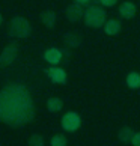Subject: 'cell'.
I'll return each mask as SVG.
<instances>
[{"instance_id": "obj_13", "label": "cell", "mask_w": 140, "mask_h": 146, "mask_svg": "<svg viewBox=\"0 0 140 146\" xmlns=\"http://www.w3.org/2000/svg\"><path fill=\"white\" fill-rule=\"evenodd\" d=\"M63 107V101L60 98H56V96H53V98H50L47 101V110L51 111V113H57L60 111Z\"/></svg>"}, {"instance_id": "obj_7", "label": "cell", "mask_w": 140, "mask_h": 146, "mask_svg": "<svg viewBox=\"0 0 140 146\" xmlns=\"http://www.w3.org/2000/svg\"><path fill=\"white\" fill-rule=\"evenodd\" d=\"M83 17H84V9L82 8V3L74 2V3H71L66 8V18L69 21L75 23V21H78L80 18H83Z\"/></svg>"}, {"instance_id": "obj_16", "label": "cell", "mask_w": 140, "mask_h": 146, "mask_svg": "<svg viewBox=\"0 0 140 146\" xmlns=\"http://www.w3.org/2000/svg\"><path fill=\"white\" fill-rule=\"evenodd\" d=\"M66 143H68V140L63 134H56V136H53L51 140H50L51 146H66Z\"/></svg>"}, {"instance_id": "obj_19", "label": "cell", "mask_w": 140, "mask_h": 146, "mask_svg": "<svg viewBox=\"0 0 140 146\" xmlns=\"http://www.w3.org/2000/svg\"><path fill=\"white\" fill-rule=\"evenodd\" d=\"M131 145L140 146V133H134V137H133V140H131Z\"/></svg>"}, {"instance_id": "obj_6", "label": "cell", "mask_w": 140, "mask_h": 146, "mask_svg": "<svg viewBox=\"0 0 140 146\" xmlns=\"http://www.w3.org/2000/svg\"><path fill=\"white\" fill-rule=\"evenodd\" d=\"M45 74H47V77L56 84H65L66 80H68V75L65 72V69L57 68V66H54V65H51L50 68H47Z\"/></svg>"}, {"instance_id": "obj_20", "label": "cell", "mask_w": 140, "mask_h": 146, "mask_svg": "<svg viewBox=\"0 0 140 146\" xmlns=\"http://www.w3.org/2000/svg\"><path fill=\"white\" fill-rule=\"evenodd\" d=\"M75 2H78V3H82V5H88L89 2H92V0H75Z\"/></svg>"}, {"instance_id": "obj_3", "label": "cell", "mask_w": 140, "mask_h": 146, "mask_svg": "<svg viewBox=\"0 0 140 146\" xmlns=\"http://www.w3.org/2000/svg\"><path fill=\"white\" fill-rule=\"evenodd\" d=\"M32 32V26L29 23V20H26L24 17H15L11 20L9 23V33L14 38H27Z\"/></svg>"}, {"instance_id": "obj_8", "label": "cell", "mask_w": 140, "mask_h": 146, "mask_svg": "<svg viewBox=\"0 0 140 146\" xmlns=\"http://www.w3.org/2000/svg\"><path fill=\"white\" fill-rule=\"evenodd\" d=\"M136 12H137V8L133 2H123L119 6V14H121V17L125 18V20H131L134 15H136Z\"/></svg>"}, {"instance_id": "obj_1", "label": "cell", "mask_w": 140, "mask_h": 146, "mask_svg": "<svg viewBox=\"0 0 140 146\" xmlns=\"http://www.w3.org/2000/svg\"><path fill=\"white\" fill-rule=\"evenodd\" d=\"M33 117V100L23 84L12 83L0 90V122L9 127H23Z\"/></svg>"}, {"instance_id": "obj_5", "label": "cell", "mask_w": 140, "mask_h": 146, "mask_svg": "<svg viewBox=\"0 0 140 146\" xmlns=\"http://www.w3.org/2000/svg\"><path fill=\"white\" fill-rule=\"evenodd\" d=\"M60 125L65 131L75 133L80 128V125H82V117H80V115H77L75 111H68L66 115L62 117Z\"/></svg>"}, {"instance_id": "obj_21", "label": "cell", "mask_w": 140, "mask_h": 146, "mask_svg": "<svg viewBox=\"0 0 140 146\" xmlns=\"http://www.w3.org/2000/svg\"><path fill=\"white\" fill-rule=\"evenodd\" d=\"M2 23H3V17H2V14H0V26H2Z\"/></svg>"}, {"instance_id": "obj_10", "label": "cell", "mask_w": 140, "mask_h": 146, "mask_svg": "<svg viewBox=\"0 0 140 146\" xmlns=\"http://www.w3.org/2000/svg\"><path fill=\"white\" fill-rule=\"evenodd\" d=\"M44 59L45 62H48L50 65H57L62 60V51L59 48H48L44 53Z\"/></svg>"}, {"instance_id": "obj_18", "label": "cell", "mask_w": 140, "mask_h": 146, "mask_svg": "<svg viewBox=\"0 0 140 146\" xmlns=\"http://www.w3.org/2000/svg\"><path fill=\"white\" fill-rule=\"evenodd\" d=\"M103 6H107V8H110V6H115V5L117 3V0H101L100 2Z\"/></svg>"}, {"instance_id": "obj_12", "label": "cell", "mask_w": 140, "mask_h": 146, "mask_svg": "<svg viewBox=\"0 0 140 146\" xmlns=\"http://www.w3.org/2000/svg\"><path fill=\"white\" fill-rule=\"evenodd\" d=\"M104 32L109 36H116L121 32V23L117 20H109L104 24Z\"/></svg>"}, {"instance_id": "obj_17", "label": "cell", "mask_w": 140, "mask_h": 146, "mask_svg": "<svg viewBox=\"0 0 140 146\" xmlns=\"http://www.w3.org/2000/svg\"><path fill=\"white\" fill-rule=\"evenodd\" d=\"M30 146H42L44 145V137L41 134H32L29 137V142H27Z\"/></svg>"}, {"instance_id": "obj_11", "label": "cell", "mask_w": 140, "mask_h": 146, "mask_svg": "<svg viewBox=\"0 0 140 146\" xmlns=\"http://www.w3.org/2000/svg\"><path fill=\"white\" fill-rule=\"evenodd\" d=\"M41 21H42V24L45 26V27H48V29H53L56 26V14L53 12V11H50V9H45L44 12L41 14Z\"/></svg>"}, {"instance_id": "obj_4", "label": "cell", "mask_w": 140, "mask_h": 146, "mask_svg": "<svg viewBox=\"0 0 140 146\" xmlns=\"http://www.w3.org/2000/svg\"><path fill=\"white\" fill-rule=\"evenodd\" d=\"M18 51H20V48H18L17 42L8 44L2 50V53H0V66H9L11 63H14V60L18 56Z\"/></svg>"}, {"instance_id": "obj_14", "label": "cell", "mask_w": 140, "mask_h": 146, "mask_svg": "<svg viewBox=\"0 0 140 146\" xmlns=\"http://www.w3.org/2000/svg\"><path fill=\"white\" fill-rule=\"evenodd\" d=\"M117 137L122 143H131V140L134 137V131L130 128V127H122L119 129V134H117Z\"/></svg>"}, {"instance_id": "obj_2", "label": "cell", "mask_w": 140, "mask_h": 146, "mask_svg": "<svg viewBox=\"0 0 140 146\" xmlns=\"http://www.w3.org/2000/svg\"><path fill=\"white\" fill-rule=\"evenodd\" d=\"M84 23L89 27L100 29L104 27L105 24V11L100 6H89L88 9H84Z\"/></svg>"}, {"instance_id": "obj_15", "label": "cell", "mask_w": 140, "mask_h": 146, "mask_svg": "<svg viewBox=\"0 0 140 146\" xmlns=\"http://www.w3.org/2000/svg\"><path fill=\"white\" fill-rule=\"evenodd\" d=\"M127 86L130 89H140V74L130 72L127 75Z\"/></svg>"}, {"instance_id": "obj_9", "label": "cell", "mask_w": 140, "mask_h": 146, "mask_svg": "<svg viewBox=\"0 0 140 146\" xmlns=\"http://www.w3.org/2000/svg\"><path fill=\"white\" fill-rule=\"evenodd\" d=\"M63 42L69 48H77L82 44V36H80L78 32H69V33L63 36Z\"/></svg>"}]
</instances>
